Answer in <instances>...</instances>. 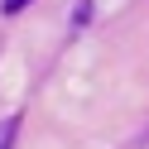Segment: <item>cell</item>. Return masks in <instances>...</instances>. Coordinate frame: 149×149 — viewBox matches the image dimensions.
Segmentation results:
<instances>
[{
  "mask_svg": "<svg viewBox=\"0 0 149 149\" xmlns=\"http://www.w3.org/2000/svg\"><path fill=\"white\" fill-rule=\"evenodd\" d=\"M15 135H19V116H5L0 120V149H15Z\"/></svg>",
  "mask_w": 149,
  "mask_h": 149,
  "instance_id": "6da1fadb",
  "label": "cell"
},
{
  "mask_svg": "<svg viewBox=\"0 0 149 149\" xmlns=\"http://www.w3.org/2000/svg\"><path fill=\"white\" fill-rule=\"evenodd\" d=\"M24 5H29V0H0V10H5V15H19Z\"/></svg>",
  "mask_w": 149,
  "mask_h": 149,
  "instance_id": "7a4b0ae2",
  "label": "cell"
}]
</instances>
